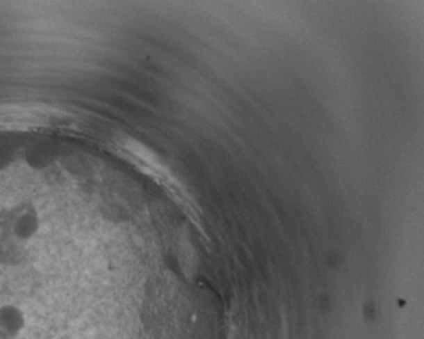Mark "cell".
<instances>
[{"label": "cell", "instance_id": "1", "mask_svg": "<svg viewBox=\"0 0 424 339\" xmlns=\"http://www.w3.org/2000/svg\"><path fill=\"white\" fill-rule=\"evenodd\" d=\"M112 147L121 159L135 167L138 173L156 182L179 205L193 214V217L196 216L195 205L188 190L176 177L174 170L149 145L129 135L118 134L112 140Z\"/></svg>", "mask_w": 424, "mask_h": 339}, {"label": "cell", "instance_id": "2", "mask_svg": "<svg viewBox=\"0 0 424 339\" xmlns=\"http://www.w3.org/2000/svg\"><path fill=\"white\" fill-rule=\"evenodd\" d=\"M26 327V314L17 304L0 306V331L8 338H18Z\"/></svg>", "mask_w": 424, "mask_h": 339}, {"label": "cell", "instance_id": "3", "mask_svg": "<svg viewBox=\"0 0 424 339\" xmlns=\"http://www.w3.org/2000/svg\"><path fill=\"white\" fill-rule=\"evenodd\" d=\"M15 339H26V338H22V337H18V338H15Z\"/></svg>", "mask_w": 424, "mask_h": 339}]
</instances>
